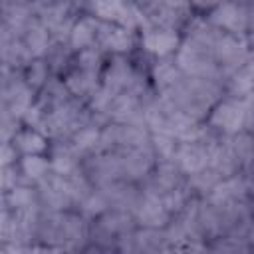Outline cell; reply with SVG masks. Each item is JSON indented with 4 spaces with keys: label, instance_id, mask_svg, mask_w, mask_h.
<instances>
[{
    "label": "cell",
    "instance_id": "6da1fadb",
    "mask_svg": "<svg viewBox=\"0 0 254 254\" xmlns=\"http://www.w3.org/2000/svg\"><path fill=\"white\" fill-rule=\"evenodd\" d=\"M204 125L220 137H232L236 133L252 129V95L250 97H232L222 95V99L208 111Z\"/></svg>",
    "mask_w": 254,
    "mask_h": 254
},
{
    "label": "cell",
    "instance_id": "7a4b0ae2",
    "mask_svg": "<svg viewBox=\"0 0 254 254\" xmlns=\"http://www.w3.org/2000/svg\"><path fill=\"white\" fill-rule=\"evenodd\" d=\"M192 10L200 14L224 34H252V16L254 6L250 2H224V4H190Z\"/></svg>",
    "mask_w": 254,
    "mask_h": 254
},
{
    "label": "cell",
    "instance_id": "3957f363",
    "mask_svg": "<svg viewBox=\"0 0 254 254\" xmlns=\"http://www.w3.org/2000/svg\"><path fill=\"white\" fill-rule=\"evenodd\" d=\"M175 64L179 67V71L185 77H198V79H210V81H218L224 85V77L222 71L218 67V64L212 58V52L206 48L196 46L194 42L187 40L181 36V46L175 54Z\"/></svg>",
    "mask_w": 254,
    "mask_h": 254
},
{
    "label": "cell",
    "instance_id": "277c9868",
    "mask_svg": "<svg viewBox=\"0 0 254 254\" xmlns=\"http://www.w3.org/2000/svg\"><path fill=\"white\" fill-rule=\"evenodd\" d=\"M212 58L218 64L222 77L226 79L230 73H234L244 64L252 62V42L250 34H224L220 32L214 46H212Z\"/></svg>",
    "mask_w": 254,
    "mask_h": 254
},
{
    "label": "cell",
    "instance_id": "5b68a950",
    "mask_svg": "<svg viewBox=\"0 0 254 254\" xmlns=\"http://www.w3.org/2000/svg\"><path fill=\"white\" fill-rule=\"evenodd\" d=\"M81 8L99 22L115 24L133 32L145 28V16L139 8V2H89L81 4Z\"/></svg>",
    "mask_w": 254,
    "mask_h": 254
},
{
    "label": "cell",
    "instance_id": "8992f818",
    "mask_svg": "<svg viewBox=\"0 0 254 254\" xmlns=\"http://www.w3.org/2000/svg\"><path fill=\"white\" fill-rule=\"evenodd\" d=\"M139 8L145 16V26L181 30L192 16L190 4H173V2H139Z\"/></svg>",
    "mask_w": 254,
    "mask_h": 254
},
{
    "label": "cell",
    "instance_id": "52a82bcc",
    "mask_svg": "<svg viewBox=\"0 0 254 254\" xmlns=\"http://www.w3.org/2000/svg\"><path fill=\"white\" fill-rule=\"evenodd\" d=\"M139 44L141 50L155 60L173 58L181 46V34L177 30L169 28H157V26H145L139 30Z\"/></svg>",
    "mask_w": 254,
    "mask_h": 254
},
{
    "label": "cell",
    "instance_id": "ba28073f",
    "mask_svg": "<svg viewBox=\"0 0 254 254\" xmlns=\"http://www.w3.org/2000/svg\"><path fill=\"white\" fill-rule=\"evenodd\" d=\"M137 44H139V32H133V30H127V28H121V26H115V24L99 22L95 46L103 54L127 58L129 54L135 52Z\"/></svg>",
    "mask_w": 254,
    "mask_h": 254
},
{
    "label": "cell",
    "instance_id": "9c48e42d",
    "mask_svg": "<svg viewBox=\"0 0 254 254\" xmlns=\"http://www.w3.org/2000/svg\"><path fill=\"white\" fill-rule=\"evenodd\" d=\"M202 200H206L208 204H214V206H228V204L250 200V175L238 173L234 177L220 179L202 196Z\"/></svg>",
    "mask_w": 254,
    "mask_h": 254
},
{
    "label": "cell",
    "instance_id": "30bf717a",
    "mask_svg": "<svg viewBox=\"0 0 254 254\" xmlns=\"http://www.w3.org/2000/svg\"><path fill=\"white\" fill-rule=\"evenodd\" d=\"M119 157V165H121V179L129 181V183H143L145 179L151 177L157 159L153 155L151 147L145 149H129V151H115Z\"/></svg>",
    "mask_w": 254,
    "mask_h": 254
},
{
    "label": "cell",
    "instance_id": "8fae6325",
    "mask_svg": "<svg viewBox=\"0 0 254 254\" xmlns=\"http://www.w3.org/2000/svg\"><path fill=\"white\" fill-rule=\"evenodd\" d=\"M81 169L91 181L93 189H103L115 181H121V165H119V157L115 151L97 153L85 159V165H81Z\"/></svg>",
    "mask_w": 254,
    "mask_h": 254
},
{
    "label": "cell",
    "instance_id": "7c38bea8",
    "mask_svg": "<svg viewBox=\"0 0 254 254\" xmlns=\"http://www.w3.org/2000/svg\"><path fill=\"white\" fill-rule=\"evenodd\" d=\"M135 224L137 228H155V230H163L169 222H171V214L165 208L161 194H153V192H143L141 190V198L139 204L133 212Z\"/></svg>",
    "mask_w": 254,
    "mask_h": 254
},
{
    "label": "cell",
    "instance_id": "4fadbf2b",
    "mask_svg": "<svg viewBox=\"0 0 254 254\" xmlns=\"http://www.w3.org/2000/svg\"><path fill=\"white\" fill-rule=\"evenodd\" d=\"M107 121L109 123H117V125H143L145 127V119H143V97L125 91L115 95L109 113H107Z\"/></svg>",
    "mask_w": 254,
    "mask_h": 254
},
{
    "label": "cell",
    "instance_id": "5bb4252c",
    "mask_svg": "<svg viewBox=\"0 0 254 254\" xmlns=\"http://www.w3.org/2000/svg\"><path fill=\"white\" fill-rule=\"evenodd\" d=\"M173 163L177 169L189 179L192 175L202 173L208 169V149L202 141H192V143H179Z\"/></svg>",
    "mask_w": 254,
    "mask_h": 254
},
{
    "label": "cell",
    "instance_id": "9a60e30c",
    "mask_svg": "<svg viewBox=\"0 0 254 254\" xmlns=\"http://www.w3.org/2000/svg\"><path fill=\"white\" fill-rule=\"evenodd\" d=\"M36 190H38V200H40V206L44 210H50V212H65V210H71V200L65 192V187H64V177H58V175H50L48 179H44L40 185H36Z\"/></svg>",
    "mask_w": 254,
    "mask_h": 254
},
{
    "label": "cell",
    "instance_id": "2e32d148",
    "mask_svg": "<svg viewBox=\"0 0 254 254\" xmlns=\"http://www.w3.org/2000/svg\"><path fill=\"white\" fill-rule=\"evenodd\" d=\"M109 204V210H121V212H135L139 198H141V187L129 181H115L103 189H99Z\"/></svg>",
    "mask_w": 254,
    "mask_h": 254
},
{
    "label": "cell",
    "instance_id": "e0dca14e",
    "mask_svg": "<svg viewBox=\"0 0 254 254\" xmlns=\"http://www.w3.org/2000/svg\"><path fill=\"white\" fill-rule=\"evenodd\" d=\"M48 161H50L52 175H58V177H67L81 169V159L73 153V149L67 145V141L50 143Z\"/></svg>",
    "mask_w": 254,
    "mask_h": 254
},
{
    "label": "cell",
    "instance_id": "ac0fdd59",
    "mask_svg": "<svg viewBox=\"0 0 254 254\" xmlns=\"http://www.w3.org/2000/svg\"><path fill=\"white\" fill-rule=\"evenodd\" d=\"M97 28H99V20L93 18L91 14L85 12V14L77 16V20L71 26L69 38H67V46L73 50V54L95 46V42H97Z\"/></svg>",
    "mask_w": 254,
    "mask_h": 254
},
{
    "label": "cell",
    "instance_id": "d6986e66",
    "mask_svg": "<svg viewBox=\"0 0 254 254\" xmlns=\"http://www.w3.org/2000/svg\"><path fill=\"white\" fill-rule=\"evenodd\" d=\"M20 40H22L24 48L28 50V54H30L34 60L46 58V54H48V50H50V46H52V36H50V32H48V28L38 20V16H34V18L28 22V26L24 28Z\"/></svg>",
    "mask_w": 254,
    "mask_h": 254
},
{
    "label": "cell",
    "instance_id": "ffe728a7",
    "mask_svg": "<svg viewBox=\"0 0 254 254\" xmlns=\"http://www.w3.org/2000/svg\"><path fill=\"white\" fill-rule=\"evenodd\" d=\"M149 81L153 83L157 95L167 93L169 89H173L185 75L179 71L177 64L173 58H165V60H155L151 69H149Z\"/></svg>",
    "mask_w": 254,
    "mask_h": 254
},
{
    "label": "cell",
    "instance_id": "44dd1931",
    "mask_svg": "<svg viewBox=\"0 0 254 254\" xmlns=\"http://www.w3.org/2000/svg\"><path fill=\"white\" fill-rule=\"evenodd\" d=\"M12 147L20 157H30V155H46L50 151V139L30 127H20L16 135L12 137Z\"/></svg>",
    "mask_w": 254,
    "mask_h": 254
},
{
    "label": "cell",
    "instance_id": "7402d4cb",
    "mask_svg": "<svg viewBox=\"0 0 254 254\" xmlns=\"http://www.w3.org/2000/svg\"><path fill=\"white\" fill-rule=\"evenodd\" d=\"M91 224H95L101 232H105L107 236H111L115 240H119L125 234H131L137 228L133 214L131 212H121V210H107L99 218L91 220Z\"/></svg>",
    "mask_w": 254,
    "mask_h": 254
},
{
    "label": "cell",
    "instance_id": "603a6c76",
    "mask_svg": "<svg viewBox=\"0 0 254 254\" xmlns=\"http://www.w3.org/2000/svg\"><path fill=\"white\" fill-rule=\"evenodd\" d=\"M34 16V2H0V18L18 38Z\"/></svg>",
    "mask_w": 254,
    "mask_h": 254
},
{
    "label": "cell",
    "instance_id": "cb8c5ba5",
    "mask_svg": "<svg viewBox=\"0 0 254 254\" xmlns=\"http://www.w3.org/2000/svg\"><path fill=\"white\" fill-rule=\"evenodd\" d=\"M99 139H101V127L97 125H83L77 131H73L67 139V145L73 149V153L85 161L99 153Z\"/></svg>",
    "mask_w": 254,
    "mask_h": 254
},
{
    "label": "cell",
    "instance_id": "d4e9b609",
    "mask_svg": "<svg viewBox=\"0 0 254 254\" xmlns=\"http://www.w3.org/2000/svg\"><path fill=\"white\" fill-rule=\"evenodd\" d=\"M62 79H64V85L67 87L69 95H71L73 99L83 101V103H85V99L95 91V87L99 85V75L81 71V69H77V67H71Z\"/></svg>",
    "mask_w": 254,
    "mask_h": 254
},
{
    "label": "cell",
    "instance_id": "484cf974",
    "mask_svg": "<svg viewBox=\"0 0 254 254\" xmlns=\"http://www.w3.org/2000/svg\"><path fill=\"white\" fill-rule=\"evenodd\" d=\"M18 171L20 177L24 179V183L28 185H40L44 179H48L52 175L50 171V161L46 155H30V157H20L18 159Z\"/></svg>",
    "mask_w": 254,
    "mask_h": 254
},
{
    "label": "cell",
    "instance_id": "4316f807",
    "mask_svg": "<svg viewBox=\"0 0 254 254\" xmlns=\"http://www.w3.org/2000/svg\"><path fill=\"white\" fill-rule=\"evenodd\" d=\"M252 85H254V71H252V62H248L224 79V93L244 99L252 95Z\"/></svg>",
    "mask_w": 254,
    "mask_h": 254
},
{
    "label": "cell",
    "instance_id": "83f0119b",
    "mask_svg": "<svg viewBox=\"0 0 254 254\" xmlns=\"http://www.w3.org/2000/svg\"><path fill=\"white\" fill-rule=\"evenodd\" d=\"M73 50L67 46V44H58V42H52L48 54H46V64L50 67V73L56 75V77H64L71 67H73Z\"/></svg>",
    "mask_w": 254,
    "mask_h": 254
},
{
    "label": "cell",
    "instance_id": "f1b7e54d",
    "mask_svg": "<svg viewBox=\"0 0 254 254\" xmlns=\"http://www.w3.org/2000/svg\"><path fill=\"white\" fill-rule=\"evenodd\" d=\"M6 204L12 212H22V210H28V208H34V206H40V200H38V190L34 185H28V183H20L16 187H12L6 194Z\"/></svg>",
    "mask_w": 254,
    "mask_h": 254
},
{
    "label": "cell",
    "instance_id": "f546056e",
    "mask_svg": "<svg viewBox=\"0 0 254 254\" xmlns=\"http://www.w3.org/2000/svg\"><path fill=\"white\" fill-rule=\"evenodd\" d=\"M232 153L240 165V171L244 175H250V163H252V135L248 131L236 133L232 137H228Z\"/></svg>",
    "mask_w": 254,
    "mask_h": 254
},
{
    "label": "cell",
    "instance_id": "4dcf8cb0",
    "mask_svg": "<svg viewBox=\"0 0 254 254\" xmlns=\"http://www.w3.org/2000/svg\"><path fill=\"white\" fill-rule=\"evenodd\" d=\"M73 67L101 77V71H103V67H105L103 52H101L97 46H91V48H87V50L77 52L75 58H73Z\"/></svg>",
    "mask_w": 254,
    "mask_h": 254
},
{
    "label": "cell",
    "instance_id": "1f68e13d",
    "mask_svg": "<svg viewBox=\"0 0 254 254\" xmlns=\"http://www.w3.org/2000/svg\"><path fill=\"white\" fill-rule=\"evenodd\" d=\"M22 75H24L26 83L36 91V95H38V91H42V87H44V85L48 83V79L52 77L50 67H48V64H46V60H44V58L32 60V62L24 67Z\"/></svg>",
    "mask_w": 254,
    "mask_h": 254
},
{
    "label": "cell",
    "instance_id": "d6a6232c",
    "mask_svg": "<svg viewBox=\"0 0 254 254\" xmlns=\"http://www.w3.org/2000/svg\"><path fill=\"white\" fill-rule=\"evenodd\" d=\"M107 210H109V204H107V200H105V196H103V192L99 189H93V192L77 206V212L85 220H89V222L95 220V218H99Z\"/></svg>",
    "mask_w": 254,
    "mask_h": 254
},
{
    "label": "cell",
    "instance_id": "836d02e7",
    "mask_svg": "<svg viewBox=\"0 0 254 254\" xmlns=\"http://www.w3.org/2000/svg\"><path fill=\"white\" fill-rule=\"evenodd\" d=\"M177 145H179V141H175L169 135H159V133L151 135V149H153V155H155L157 163L173 161L175 151H177Z\"/></svg>",
    "mask_w": 254,
    "mask_h": 254
},
{
    "label": "cell",
    "instance_id": "e575fe53",
    "mask_svg": "<svg viewBox=\"0 0 254 254\" xmlns=\"http://www.w3.org/2000/svg\"><path fill=\"white\" fill-rule=\"evenodd\" d=\"M18 159H20V155L16 153V149L12 147V143L0 141V169L14 167L18 163Z\"/></svg>",
    "mask_w": 254,
    "mask_h": 254
},
{
    "label": "cell",
    "instance_id": "d590c367",
    "mask_svg": "<svg viewBox=\"0 0 254 254\" xmlns=\"http://www.w3.org/2000/svg\"><path fill=\"white\" fill-rule=\"evenodd\" d=\"M83 254H117V252H115V250H105V248H97V246L87 244V248L83 250Z\"/></svg>",
    "mask_w": 254,
    "mask_h": 254
},
{
    "label": "cell",
    "instance_id": "8d00e7d4",
    "mask_svg": "<svg viewBox=\"0 0 254 254\" xmlns=\"http://www.w3.org/2000/svg\"><path fill=\"white\" fill-rule=\"evenodd\" d=\"M183 254H208V252H206V248H198V250H187Z\"/></svg>",
    "mask_w": 254,
    "mask_h": 254
}]
</instances>
